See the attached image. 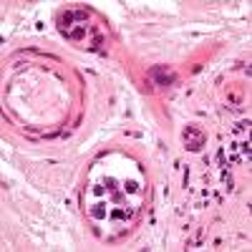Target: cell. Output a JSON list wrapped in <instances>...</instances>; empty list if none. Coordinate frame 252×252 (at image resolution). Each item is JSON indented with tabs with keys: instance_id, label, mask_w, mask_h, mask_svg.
Instances as JSON below:
<instances>
[{
	"instance_id": "1",
	"label": "cell",
	"mask_w": 252,
	"mask_h": 252,
	"mask_svg": "<svg viewBox=\"0 0 252 252\" xmlns=\"http://www.w3.org/2000/svg\"><path fill=\"white\" fill-rule=\"evenodd\" d=\"M83 199L91 217L98 222H129L141 199V179L101 172V166L96 164Z\"/></svg>"
},
{
	"instance_id": "2",
	"label": "cell",
	"mask_w": 252,
	"mask_h": 252,
	"mask_svg": "<svg viewBox=\"0 0 252 252\" xmlns=\"http://www.w3.org/2000/svg\"><path fill=\"white\" fill-rule=\"evenodd\" d=\"M58 28H61V33L66 35L68 40L81 43L83 48H98L101 40H103L98 26L91 23V13L81 10V8H71L66 13H61Z\"/></svg>"
},
{
	"instance_id": "3",
	"label": "cell",
	"mask_w": 252,
	"mask_h": 252,
	"mask_svg": "<svg viewBox=\"0 0 252 252\" xmlns=\"http://www.w3.org/2000/svg\"><path fill=\"white\" fill-rule=\"evenodd\" d=\"M229 152H237L235 154V164H247L250 166V121L245 124H237V131H235V139L229 141V146H227Z\"/></svg>"
},
{
	"instance_id": "4",
	"label": "cell",
	"mask_w": 252,
	"mask_h": 252,
	"mask_svg": "<svg viewBox=\"0 0 252 252\" xmlns=\"http://www.w3.org/2000/svg\"><path fill=\"white\" fill-rule=\"evenodd\" d=\"M204 141H207V136H204L202 129H197V126H187V129H184V144H187V149L197 152V149H202V146H204Z\"/></svg>"
},
{
	"instance_id": "5",
	"label": "cell",
	"mask_w": 252,
	"mask_h": 252,
	"mask_svg": "<svg viewBox=\"0 0 252 252\" xmlns=\"http://www.w3.org/2000/svg\"><path fill=\"white\" fill-rule=\"evenodd\" d=\"M152 78L157 81V86H169V83H174V71H166L164 66H154L152 68Z\"/></svg>"
}]
</instances>
